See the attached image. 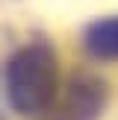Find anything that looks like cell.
Here are the masks:
<instances>
[{
	"mask_svg": "<svg viewBox=\"0 0 118 120\" xmlns=\"http://www.w3.org/2000/svg\"><path fill=\"white\" fill-rule=\"evenodd\" d=\"M59 64L47 44H30L12 56L6 68L9 103L24 114H38L56 97Z\"/></svg>",
	"mask_w": 118,
	"mask_h": 120,
	"instance_id": "6da1fadb",
	"label": "cell"
},
{
	"mask_svg": "<svg viewBox=\"0 0 118 120\" xmlns=\"http://www.w3.org/2000/svg\"><path fill=\"white\" fill-rule=\"evenodd\" d=\"M106 103V85L97 76H77L68 85L59 120H97Z\"/></svg>",
	"mask_w": 118,
	"mask_h": 120,
	"instance_id": "7a4b0ae2",
	"label": "cell"
},
{
	"mask_svg": "<svg viewBox=\"0 0 118 120\" xmlns=\"http://www.w3.org/2000/svg\"><path fill=\"white\" fill-rule=\"evenodd\" d=\"M83 47L94 59H118V18L92 23L83 35Z\"/></svg>",
	"mask_w": 118,
	"mask_h": 120,
	"instance_id": "3957f363",
	"label": "cell"
}]
</instances>
